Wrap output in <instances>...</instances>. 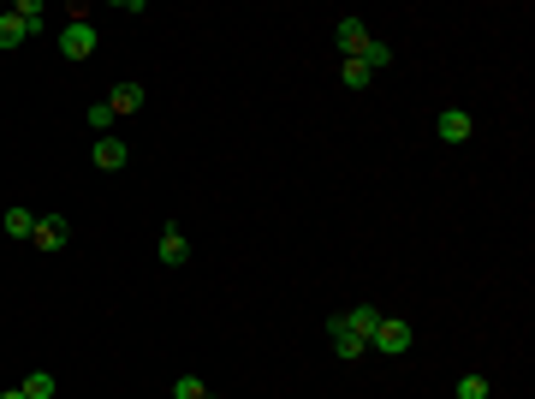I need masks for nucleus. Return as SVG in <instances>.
<instances>
[{"label": "nucleus", "instance_id": "1", "mask_svg": "<svg viewBox=\"0 0 535 399\" xmlns=\"http://www.w3.org/2000/svg\"><path fill=\"white\" fill-rule=\"evenodd\" d=\"M416 346V328L405 316H381L375 334H369V352H387V358H398V352H411Z\"/></svg>", "mask_w": 535, "mask_h": 399}, {"label": "nucleus", "instance_id": "2", "mask_svg": "<svg viewBox=\"0 0 535 399\" xmlns=\"http://www.w3.org/2000/svg\"><path fill=\"white\" fill-rule=\"evenodd\" d=\"M30 244H36L42 257L66 251V244H72V220H66V215H36V227H30Z\"/></svg>", "mask_w": 535, "mask_h": 399}, {"label": "nucleus", "instance_id": "3", "mask_svg": "<svg viewBox=\"0 0 535 399\" xmlns=\"http://www.w3.org/2000/svg\"><path fill=\"white\" fill-rule=\"evenodd\" d=\"M59 54H66V60H90V54H96V24L72 19L66 30H59Z\"/></svg>", "mask_w": 535, "mask_h": 399}, {"label": "nucleus", "instance_id": "4", "mask_svg": "<svg viewBox=\"0 0 535 399\" xmlns=\"http://www.w3.org/2000/svg\"><path fill=\"white\" fill-rule=\"evenodd\" d=\"M327 339H334V358H345V363H357L363 352H369V339L357 334L345 316H327Z\"/></svg>", "mask_w": 535, "mask_h": 399}, {"label": "nucleus", "instance_id": "5", "mask_svg": "<svg viewBox=\"0 0 535 399\" xmlns=\"http://www.w3.org/2000/svg\"><path fill=\"white\" fill-rule=\"evenodd\" d=\"M161 262L167 268H185L191 262V239H185V227H173V220L161 227Z\"/></svg>", "mask_w": 535, "mask_h": 399}, {"label": "nucleus", "instance_id": "6", "mask_svg": "<svg viewBox=\"0 0 535 399\" xmlns=\"http://www.w3.org/2000/svg\"><path fill=\"white\" fill-rule=\"evenodd\" d=\"M334 42H339V54H345V60H357V54L369 48V24H363V19H339Z\"/></svg>", "mask_w": 535, "mask_h": 399}, {"label": "nucleus", "instance_id": "7", "mask_svg": "<svg viewBox=\"0 0 535 399\" xmlns=\"http://www.w3.org/2000/svg\"><path fill=\"white\" fill-rule=\"evenodd\" d=\"M435 132H440V138H446V143H470L476 120H470V114H464V108H446V114H440V120H435Z\"/></svg>", "mask_w": 535, "mask_h": 399}, {"label": "nucleus", "instance_id": "8", "mask_svg": "<svg viewBox=\"0 0 535 399\" xmlns=\"http://www.w3.org/2000/svg\"><path fill=\"white\" fill-rule=\"evenodd\" d=\"M125 161H131L125 138H114V132H107V138H96V167H101V173H119Z\"/></svg>", "mask_w": 535, "mask_h": 399}, {"label": "nucleus", "instance_id": "9", "mask_svg": "<svg viewBox=\"0 0 535 399\" xmlns=\"http://www.w3.org/2000/svg\"><path fill=\"white\" fill-rule=\"evenodd\" d=\"M12 19L24 24V36H42V30H48V6H42V0H19Z\"/></svg>", "mask_w": 535, "mask_h": 399}, {"label": "nucleus", "instance_id": "10", "mask_svg": "<svg viewBox=\"0 0 535 399\" xmlns=\"http://www.w3.org/2000/svg\"><path fill=\"white\" fill-rule=\"evenodd\" d=\"M107 108H114V120H119V114H138V108H143V84H131V78H125V84H114Z\"/></svg>", "mask_w": 535, "mask_h": 399}, {"label": "nucleus", "instance_id": "11", "mask_svg": "<svg viewBox=\"0 0 535 399\" xmlns=\"http://www.w3.org/2000/svg\"><path fill=\"white\" fill-rule=\"evenodd\" d=\"M339 316H345L357 334L369 339V334H375V322H381V310H375V304H351V310H339Z\"/></svg>", "mask_w": 535, "mask_h": 399}, {"label": "nucleus", "instance_id": "12", "mask_svg": "<svg viewBox=\"0 0 535 399\" xmlns=\"http://www.w3.org/2000/svg\"><path fill=\"white\" fill-rule=\"evenodd\" d=\"M19 387H24V399H54V376H48V370H30Z\"/></svg>", "mask_w": 535, "mask_h": 399}, {"label": "nucleus", "instance_id": "13", "mask_svg": "<svg viewBox=\"0 0 535 399\" xmlns=\"http://www.w3.org/2000/svg\"><path fill=\"white\" fill-rule=\"evenodd\" d=\"M357 60L369 66V72H381V66H393V48H387V42H381V36H369V48H363Z\"/></svg>", "mask_w": 535, "mask_h": 399}, {"label": "nucleus", "instance_id": "14", "mask_svg": "<svg viewBox=\"0 0 535 399\" xmlns=\"http://www.w3.org/2000/svg\"><path fill=\"white\" fill-rule=\"evenodd\" d=\"M339 78H345V90H369V78H375V72H369L363 60H339Z\"/></svg>", "mask_w": 535, "mask_h": 399}, {"label": "nucleus", "instance_id": "15", "mask_svg": "<svg viewBox=\"0 0 535 399\" xmlns=\"http://www.w3.org/2000/svg\"><path fill=\"white\" fill-rule=\"evenodd\" d=\"M90 132H96V138L114 132V108H107V101H90Z\"/></svg>", "mask_w": 535, "mask_h": 399}, {"label": "nucleus", "instance_id": "16", "mask_svg": "<svg viewBox=\"0 0 535 399\" xmlns=\"http://www.w3.org/2000/svg\"><path fill=\"white\" fill-rule=\"evenodd\" d=\"M30 227H36L30 209H6V233H12V239H30Z\"/></svg>", "mask_w": 535, "mask_h": 399}, {"label": "nucleus", "instance_id": "17", "mask_svg": "<svg viewBox=\"0 0 535 399\" xmlns=\"http://www.w3.org/2000/svg\"><path fill=\"white\" fill-rule=\"evenodd\" d=\"M19 42H24V24L12 12H0V48H19Z\"/></svg>", "mask_w": 535, "mask_h": 399}, {"label": "nucleus", "instance_id": "18", "mask_svg": "<svg viewBox=\"0 0 535 399\" xmlns=\"http://www.w3.org/2000/svg\"><path fill=\"white\" fill-rule=\"evenodd\" d=\"M458 399H494L482 376H458Z\"/></svg>", "mask_w": 535, "mask_h": 399}, {"label": "nucleus", "instance_id": "19", "mask_svg": "<svg viewBox=\"0 0 535 399\" xmlns=\"http://www.w3.org/2000/svg\"><path fill=\"white\" fill-rule=\"evenodd\" d=\"M173 399H208V387H202L197 376H178L173 381Z\"/></svg>", "mask_w": 535, "mask_h": 399}, {"label": "nucleus", "instance_id": "20", "mask_svg": "<svg viewBox=\"0 0 535 399\" xmlns=\"http://www.w3.org/2000/svg\"><path fill=\"white\" fill-rule=\"evenodd\" d=\"M0 399H24V387H12V394H0Z\"/></svg>", "mask_w": 535, "mask_h": 399}]
</instances>
